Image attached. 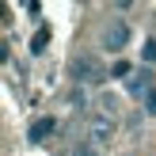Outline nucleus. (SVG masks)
Listing matches in <instances>:
<instances>
[{"instance_id": "nucleus-2", "label": "nucleus", "mask_w": 156, "mask_h": 156, "mask_svg": "<svg viewBox=\"0 0 156 156\" xmlns=\"http://www.w3.org/2000/svg\"><path fill=\"white\" fill-rule=\"evenodd\" d=\"M103 65H99V57H91V53H80V57L73 61V80L80 84V88H88V84H103Z\"/></svg>"}, {"instance_id": "nucleus-12", "label": "nucleus", "mask_w": 156, "mask_h": 156, "mask_svg": "<svg viewBox=\"0 0 156 156\" xmlns=\"http://www.w3.org/2000/svg\"><path fill=\"white\" fill-rule=\"evenodd\" d=\"M145 61H149V65L156 61V38H149V42H145Z\"/></svg>"}, {"instance_id": "nucleus-1", "label": "nucleus", "mask_w": 156, "mask_h": 156, "mask_svg": "<svg viewBox=\"0 0 156 156\" xmlns=\"http://www.w3.org/2000/svg\"><path fill=\"white\" fill-rule=\"evenodd\" d=\"M129 38H133V30H129V23L126 19H111L103 27V34H99V46H103L107 53H126V46H129Z\"/></svg>"}, {"instance_id": "nucleus-7", "label": "nucleus", "mask_w": 156, "mask_h": 156, "mask_svg": "<svg viewBox=\"0 0 156 156\" xmlns=\"http://www.w3.org/2000/svg\"><path fill=\"white\" fill-rule=\"evenodd\" d=\"M133 73H137V69L129 65V61H122V57L111 65V76H114V80H122V76H133Z\"/></svg>"}, {"instance_id": "nucleus-10", "label": "nucleus", "mask_w": 156, "mask_h": 156, "mask_svg": "<svg viewBox=\"0 0 156 156\" xmlns=\"http://www.w3.org/2000/svg\"><path fill=\"white\" fill-rule=\"evenodd\" d=\"M46 42H50V30H38L34 42H30V53H42V50H46Z\"/></svg>"}, {"instance_id": "nucleus-11", "label": "nucleus", "mask_w": 156, "mask_h": 156, "mask_svg": "<svg viewBox=\"0 0 156 156\" xmlns=\"http://www.w3.org/2000/svg\"><path fill=\"white\" fill-rule=\"evenodd\" d=\"M141 103H145V114H156V88L149 91V95H145L141 99Z\"/></svg>"}, {"instance_id": "nucleus-6", "label": "nucleus", "mask_w": 156, "mask_h": 156, "mask_svg": "<svg viewBox=\"0 0 156 156\" xmlns=\"http://www.w3.org/2000/svg\"><path fill=\"white\" fill-rule=\"evenodd\" d=\"M69 156H103V149H99V145H91L88 137H80V141L69 149Z\"/></svg>"}, {"instance_id": "nucleus-3", "label": "nucleus", "mask_w": 156, "mask_h": 156, "mask_svg": "<svg viewBox=\"0 0 156 156\" xmlns=\"http://www.w3.org/2000/svg\"><path fill=\"white\" fill-rule=\"evenodd\" d=\"M114 133H118V126H114V118H107V114H91V122H88V141L91 145H99V149H107V145L114 141Z\"/></svg>"}, {"instance_id": "nucleus-8", "label": "nucleus", "mask_w": 156, "mask_h": 156, "mask_svg": "<svg viewBox=\"0 0 156 156\" xmlns=\"http://www.w3.org/2000/svg\"><path fill=\"white\" fill-rule=\"evenodd\" d=\"M99 114L114 118V114H118V99H114V95H103V99H99Z\"/></svg>"}, {"instance_id": "nucleus-5", "label": "nucleus", "mask_w": 156, "mask_h": 156, "mask_svg": "<svg viewBox=\"0 0 156 156\" xmlns=\"http://www.w3.org/2000/svg\"><path fill=\"white\" fill-rule=\"evenodd\" d=\"M53 129H57V118H53V114H42V118H34V122H30V129H27V141L42 145L46 137L53 133Z\"/></svg>"}, {"instance_id": "nucleus-9", "label": "nucleus", "mask_w": 156, "mask_h": 156, "mask_svg": "<svg viewBox=\"0 0 156 156\" xmlns=\"http://www.w3.org/2000/svg\"><path fill=\"white\" fill-rule=\"evenodd\" d=\"M69 103H73L76 111H84V107H88V91H84L80 84H76V88H73V95H69Z\"/></svg>"}, {"instance_id": "nucleus-4", "label": "nucleus", "mask_w": 156, "mask_h": 156, "mask_svg": "<svg viewBox=\"0 0 156 156\" xmlns=\"http://www.w3.org/2000/svg\"><path fill=\"white\" fill-rule=\"evenodd\" d=\"M152 88H156V84H152V69H149V65H141V69H137L133 76H129V95L145 99V95H149Z\"/></svg>"}]
</instances>
